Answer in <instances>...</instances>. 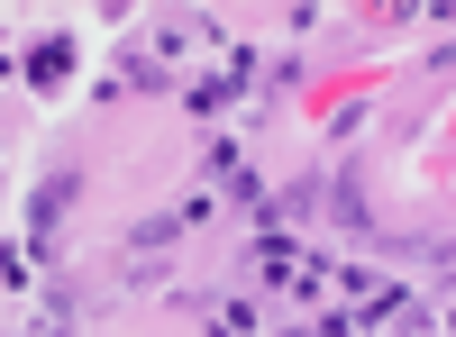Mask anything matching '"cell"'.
<instances>
[{"instance_id":"1","label":"cell","mask_w":456,"mask_h":337,"mask_svg":"<svg viewBox=\"0 0 456 337\" xmlns=\"http://www.w3.org/2000/svg\"><path fill=\"white\" fill-rule=\"evenodd\" d=\"M256 265H265V283H292V274H301V255H292L283 237H265V246H256Z\"/></svg>"}]
</instances>
